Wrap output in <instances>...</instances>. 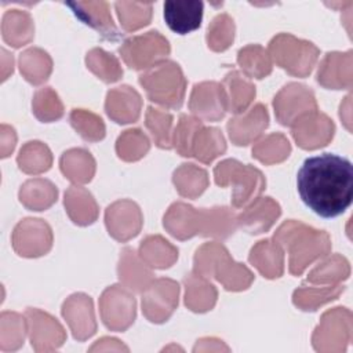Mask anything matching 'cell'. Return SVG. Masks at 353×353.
Returning a JSON list of instances; mask_svg holds the SVG:
<instances>
[{
    "label": "cell",
    "instance_id": "2",
    "mask_svg": "<svg viewBox=\"0 0 353 353\" xmlns=\"http://www.w3.org/2000/svg\"><path fill=\"white\" fill-rule=\"evenodd\" d=\"M204 4L200 0H168L164 3V19L178 34L196 30L203 19Z\"/></svg>",
    "mask_w": 353,
    "mask_h": 353
},
{
    "label": "cell",
    "instance_id": "3",
    "mask_svg": "<svg viewBox=\"0 0 353 353\" xmlns=\"http://www.w3.org/2000/svg\"><path fill=\"white\" fill-rule=\"evenodd\" d=\"M68 7L72 8L73 14L85 25L92 26L97 29L103 39L108 40H119L121 34L116 29L112 17L106 10L101 12L105 3H83V1H69L65 3Z\"/></svg>",
    "mask_w": 353,
    "mask_h": 353
},
{
    "label": "cell",
    "instance_id": "4",
    "mask_svg": "<svg viewBox=\"0 0 353 353\" xmlns=\"http://www.w3.org/2000/svg\"><path fill=\"white\" fill-rule=\"evenodd\" d=\"M200 123L186 114L181 116V123L175 131V148L176 150L182 154V156H192V138L193 134L199 131L200 128Z\"/></svg>",
    "mask_w": 353,
    "mask_h": 353
},
{
    "label": "cell",
    "instance_id": "1",
    "mask_svg": "<svg viewBox=\"0 0 353 353\" xmlns=\"http://www.w3.org/2000/svg\"><path fill=\"white\" fill-rule=\"evenodd\" d=\"M301 200L321 218L343 214L353 199V165L346 157L323 153L307 157L296 175Z\"/></svg>",
    "mask_w": 353,
    "mask_h": 353
},
{
    "label": "cell",
    "instance_id": "5",
    "mask_svg": "<svg viewBox=\"0 0 353 353\" xmlns=\"http://www.w3.org/2000/svg\"><path fill=\"white\" fill-rule=\"evenodd\" d=\"M148 127L150 128L157 145L160 148H171L170 145V139H168V131L171 127V120L172 117L170 114H161L159 112H156L153 108L148 109Z\"/></svg>",
    "mask_w": 353,
    "mask_h": 353
}]
</instances>
